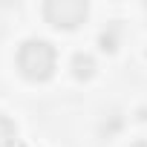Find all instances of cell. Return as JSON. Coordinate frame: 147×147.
Returning a JSON list of instances; mask_svg holds the SVG:
<instances>
[{
    "mask_svg": "<svg viewBox=\"0 0 147 147\" xmlns=\"http://www.w3.org/2000/svg\"><path fill=\"white\" fill-rule=\"evenodd\" d=\"M55 61H58L55 46L49 40H43V38H29L18 49V69L29 81H46V78H52Z\"/></svg>",
    "mask_w": 147,
    "mask_h": 147,
    "instance_id": "1",
    "label": "cell"
},
{
    "mask_svg": "<svg viewBox=\"0 0 147 147\" xmlns=\"http://www.w3.org/2000/svg\"><path fill=\"white\" fill-rule=\"evenodd\" d=\"M18 138V127L9 115H0V147H12Z\"/></svg>",
    "mask_w": 147,
    "mask_h": 147,
    "instance_id": "4",
    "label": "cell"
},
{
    "mask_svg": "<svg viewBox=\"0 0 147 147\" xmlns=\"http://www.w3.org/2000/svg\"><path fill=\"white\" fill-rule=\"evenodd\" d=\"M87 12L90 9L81 0H49V3H43V18L52 26H63V29H75L78 23H84Z\"/></svg>",
    "mask_w": 147,
    "mask_h": 147,
    "instance_id": "2",
    "label": "cell"
},
{
    "mask_svg": "<svg viewBox=\"0 0 147 147\" xmlns=\"http://www.w3.org/2000/svg\"><path fill=\"white\" fill-rule=\"evenodd\" d=\"M113 43H115V35H113V32H110V35L104 32V35H101V49H115Z\"/></svg>",
    "mask_w": 147,
    "mask_h": 147,
    "instance_id": "5",
    "label": "cell"
},
{
    "mask_svg": "<svg viewBox=\"0 0 147 147\" xmlns=\"http://www.w3.org/2000/svg\"><path fill=\"white\" fill-rule=\"evenodd\" d=\"M92 72H95L92 55H87V52H75V55H72V75H75V78L87 81V78H92Z\"/></svg>",
    "mask_w": 147,
    "mask_h": 147,
    "instance_id": "3",
    "label": "cell"
},
{
    "mask_svg": "<svg viewBox=\"0 0 147 147\" xmlns=\"http://www.w3.org/2000/svg\"><path fill=\"white\" fill-rule=\"evenodd\" d=\"M130 147H147V141H144V138H138V141H133Z\"/></svg>",
    "mask_w": 147,
    "mask_h": 147,
    "instance_id": "6",
    "label": "cell"
}]
</instances>
